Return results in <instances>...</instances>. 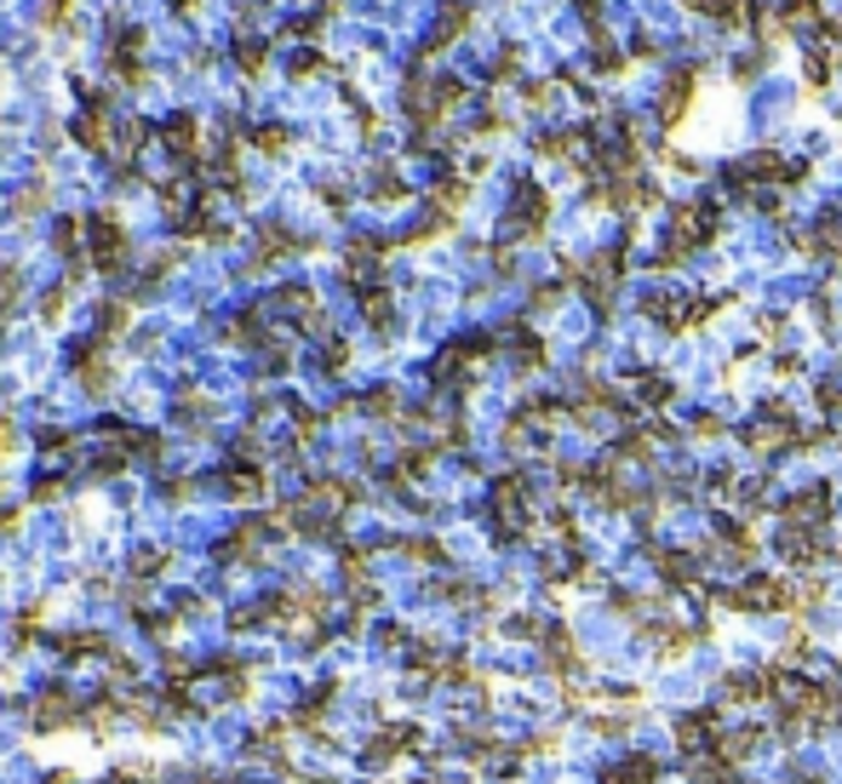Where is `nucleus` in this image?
<instances>
[{"label":"nucleus","mask_w":842,"mask_h":784,"mask_svg":"<svg viewBox=\"0 0 842 784\" xmlns=\"http://www.w3.org/2000/svg\"><path fill=\"white\" fill-rule=\"evenodd\" d=\"M722 607H733V612H802V590L780 572H751L746 585L722 590Z\"/></svg>","instance_id":"f257e3e1"},{"label":"nucleus","mask_w":842,"mask_h":784,"mask_svg":"<svg viewBox=\"0 0 842 784\" xmlns=\"http://www.w3.org/2000/svg\"><path fill=\"white\" fill-rule=\"evenodd\" d=\"M717 229H722L717 200H677V207H670V247H677V252L711 247Z\"/></svg>","instance_id":"f03ea898"},{"label":"nucleus","mask_w":842,"mask_h":784,"mask_svg":"<svg viewBox=\"0 0 842 784\" xmlns=\"http://www.w3.org/2000/svg\"><path fill=\"white\" fill-rule=\"evenodd\" d=\"M694 97H699V70H677L665 81V92H659V126L677 132L688 121V110H694Z\"/></svg>","instance_id":"7ed1b4c3"},{"label":"nucleus","mask_w":842,"mask_h":784,"mask_svg":"<svg viewBox=\"0 0 842 784\" xmlns=\"http://www.w3.org/2000/svg\"><path fill=\"white\" fill-rule=\"evenodd\" d=\"M545 224H551V195L538 189L533 178H527V184H516V200H511V229L527 241V235H538Z\"/></svg>","instance_id":"20e7f679"},{"label":"nucleus","mask_w":842,"mask_h":784,"mask_svg":"<svg viewBox=\"0 0 842 784\" xmlns=\"http://www.w3.org/2000/svg\"><path fill=\"white\" fill-rule=\"evenodd\" d=\"M780 516H785L791 527H820V533H825V522H831V487L820 482V487L791 493V498L780 504Z\"/></svg>","instance_id":"39448f33"},{"label":"nucleus","mask_w":842,"mask_h":784,"mask_svg":"<svg viewBox=\"0 0 842 784\" xmlns=\"http://www.w3.org/2000/svg\"><path fill=\"white\" fill-rule=\"evenodd\" d=\"M780 556L791 561V567H820L825 561V533L820 527H780Z\"/></svg>","instance_id":"423d86ee"},{"label":"nucleus","mask_w":842,"mask_h":784,"mask_svg":"<svg viewBox=\"0 0 842 784\" xmlns=\"http://www.w3.org/2000/svg\"><path fill=\"white\" fill-rule=\"evenodd\" d=\"M659 762L648 756V750H630V756L625 762H614L608 773H602V784H659Z\"/></svg>","instance_id":"0eeeda50"},{"label":"nucleus","mask_w":842,"mask_h":784,"mask_svg":"<svg viewBox=\"0 0 842 784\" xmlns=\"http://www.w3.org/2000/svg\"><path fill=\"white\" fill-rule=\"evenodd\" d=\"M654 567H659L665 585H677V590H694V585H699V561H694L688 550H654Z\"/></svg>","instance_id":"6e6552de"},{"label":"nucleus","mask_w":842,"mask_h":784,"mask_svg":"<svg viewBox=\"0 0 842 784\" xmlns=\"http://www.w3.org/2000/svg\"><path fill=\"white\" fill-rule=\"evenodd\" d=\"M670 395H677V384H670L665 372H636V401L643 406H665Z\"/></svg>","instance_id":"1a4fd4ad"},{"label":"nucleus","mask_w":842,"mask_h":784,"mask_svg":"<svg viewBox=\"0 0 842 784\" xmlns=\"http://www.w3.org/2000/svg\"><path fill=\"white\" fill-rule=\"evenodd\" d=\"M591 52H596V70H608V75H625V58L608 35H591Z\"/></svg>","instance_id":"9d476101"},{"label":"nucleus","mask_w":842,"mask_h":784,"mask_svg":"<svg viewBox=\"0 0 842 784\" xmlns=\"http://www.w3.org/2000/svg\"><path fill=\"white\" fill-rule=\"evenodd\" d=\"M516 361L522 367H545V338H538V332H516Z\"/></svg>","instance_id":"9b49d317"},{"label":"nucleus","mask_w":842,"mask_h":784,"mask_svg":"<svg viewBox=\"0 0 842 784\" xmlns=\"http://www.w3.org/2000/svg\"><path fill=\"white\" fill-rule=\"evenodd\" d=\"M808 659H814V636H808V630H797V636L785 641V664L797 670V664H808Z\"/></svg>","instance_id":"f8f14e48"},{"label":"nucleus","mask_w":842,"mask_h":784,"mask_svg":"<svg viewBox=\"0 0 842 784\" xmlns=\"http://www.w3.org/2000/svg\"><path fill=\"white\" fill-rule=\"evenodd\" d=\"M688 435H694V441H717V435H722V419H717V413H699V419L688 424Z\"/></svg>","instance_id":"ddd939ff"},{"label":"nucleus","mask_w":842,"mask_h":784,"mask_svg":"<svg viewBox=\"0 0 842 784\" xmlns=\"http://www.w3.org/2000/svg\"><path fill=\"white\" fill-rule=\"evenodd\" d=\"M814 401L825 406V413H842V390H836V384H820V390H814Z\"/></svg>","instance_id":"4468645a"},{"label":"nucleus","mask_w":842,"mask_h":784,"mask_svg":"<svg viewBox=\"0 0 842 784\" xmlns=\"http://www.w3.org/2000/svg\"><path fill=\"white\" fill-rule=\"evenodd\" d=\"M773 372H780V379H797V372H802V355H780V361H773Z\"/></svg>","instance_id":"2eb2a0df"},{"label":"nucleus","mask_w":842,"mask_h":784,"mask_svg":"<svg viewBox=\"0 0 842 784\" xmlns=\"http://www.w3.org/2000/svg\"><path fill=\"white\" fill-rule=\"evenodd\" d=\"M630 52H636V58H659V41H654V35H636Z\"/></svg>","instance_id":"dca6fc26"}]
</instances>
